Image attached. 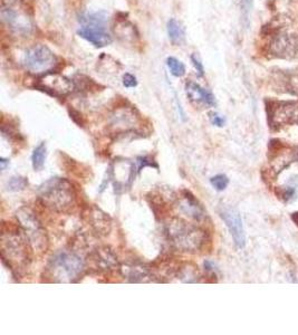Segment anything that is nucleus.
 I'll list each match as a JSON object with an SVG mask.
<instances>
[{"label": "nucleus", "mask_w": 298, "mask_h": 335, "mask_svg": "<svg viewBox=\"0 0 298 335\" xmlns=\"http://www.w3.org/2000/svg\"><path fill=\"white\" fill-rule=\"evenodd\" d=\"M167 29H168L169 38L171 43L174 44V45H180V44L185 42L186 31L180 22H177L176 19H174V18H171V19L168 22Z\"/></svg>", "instance_id": "obj_18"}, {"label": "nucleus", "mask_w": 298, "mask_h": 335, "mask_svg": "<svg viewBox=\"0 0 298 335\" xmlns=\"http://www.w3.org/2000/svg\"><path fill=\"white\" fill-rule=\"evenodd\" d=\"M140 115L132 107H118L110 116V128L114 133H128L134 131L140 124Z\"/></svg>", "instance_id": "obj_11"}, {"label": "nucleus", "mask_w": 298, "mask_h": 335, "mask_svg": "<svg viewBox=\"0 0 298 335\" xmlns=\"http://www.w3.org/2000/svg\"><path fill=\"white\" fill-rule=\"evenodd\" d=\"M0 163H2V170H5L6 166L9 163V161L7 159H5V157H2V159H0Z\"/></svg>", "instance_id": "obj_32"}, {"label": "nucleus", "mask_w": 298, "mask_h": 335, "mask_svg": "<svg viewBox=\"0 0 298 335\" xmlns=\"http://www.w3.org/2000/svg\"><path fill=\"white\" fill-rule=\"evenodd\" d=\"M268 49L275 57L283 60L295 58L298 54V37L287 31H280L272 36Z\"/></svg>", "instance_id": "obj_10"}, {"label": "nucleus", "mask_w": 298, "mask_h": 335, "mask_svg": "<svg viewBox=\"0 0 298 335\" xmlns=\"http://www.w3.org/2000/svg\"><path fill=\"white\" fill-rule=\"evenodd\" d=\"M166 233L169 243L176 250L191 254L204 248L208 239L204 229L181 218L171 219L166 226Z\"/></svg>", "instance_id": "obj_2"}, {"label": "nucleus", "mask_w": 298, "mask_h": 335, "mask_svg": "<svg viewBox=\"0 0 298 335\" xmlns=\"http://www.w3.org/2000/svg\"><path fill=\"white\" fill-rule=\"evenodd\" d=\"M21 64L31 74L44 75L56 67L57 57L47 46L38 44L25 49Z\"/></svg>", "instance_id": "obj_7"}, {"label": "nucleus", "mask_w": 298, "mask_h": 335, "mask_svg": "<svg viewBox=\"0 0 298 335\" xmlns=\"http://www.w3.org/2000/svg\"><path fill=\"white\" fill-rule=\"evenodd\" d=\"M88 262L93 264V267L104 273H110L120 268L116 255L109 247H100L95 249L88 256Z\"/></svg>", "instance_id": "obj_15"}, {"label": "nucleus", "mask_w": 298, "mask_h": 335, "mask_svg": "<svg viewBox=\"0 0 298 335\" xmlns=\"http://www.w3.org/2000/svg\"><path fill=\"white\" fill-rule=\"evenodd\" d=\"M36 88L56 97H65L75 88L73 82L58 73L49 72L44 74L38 81Z\"/></svg>", "instance_id": "obj_9"}, {"label": "nucleus", "mask_w": 298, "mask_h": 335, "mask_svg": "<svg viewBox=\"0 0 298 335\" xmlns=\"http://www.w3.org/2000/svg\"><path fill=\"white\" fill-rule=\"evenodd\" d=\"M176 202L179 210L188 218L194 221H199V223L206 219L207 212L205 208L202 207L199 200L190 191H181L179 197L176 198Z\"/></svg>", "instance_id": "obj_14"}, {"label": "nucleus", "mask_w": 298, "mask_h": 335, "mask_svg": "<svg viewBox=\"0 0 298 335\" xmlns=\"http://www.w3.org/2000/svg\"><path fill=\"white\" fill-rule=\"evenodd\" d=\"M188 98L195 105L213 106L215 104L214 96L206 88L194 82H188L186 86Z\"/></svg>", "instance_id": "obj_16"}, {"label": "nucleus", "mask_w": 298, "mask_h": 335, "mask_svg": "<svg viewBox=\"0 0 298 335\" xmlns=\"http://www.w3.org/2000/svg\"><path fill=\"white\" fill-rule=\"evenodd\" d=\"M242 3V8H243V14L245 16L246 19H249V15L252 9V5H253V0H240Z\"/></svg>", "instance_id": "obj_27"}, {"label": "nucleus", "mask_w": 298, "mask_h": 335, "mask_svg": "<svg viewBox=\"0 0 298 335\" xmlns=\"http://www.w3.org/2000/svg\"><path fill=\"white\" fill-rule=\"evenodd\" d=\"M17 219L25 236L28 239L31 248L38 252L46 251L48 247V237L45 228L29 208L23 207L17 211Z\"/></svg>", "instance_id": "obj_8"}, {"label": "nucleus", "mask_w": 298, "mask_h": 335, "mask_svg": "<svg viewBox=\"0 0 298 335\" xmlns=\"http://www.w3.org/2000/svg\"><path fill=\"white\" fill-rule=\"evenodd\" d=\"M115 33L118 35L120 38H124L125 42L128 41H134V37L137 36L135 27L129 22H118L117 27L115 28Z\"/></svg>", "instance_id": "obj_20"}, {"label": "nucleus", "mask_w": 298, "mask_h": 335, "mask_svg": "<svg viewBox=\"0 0 298 335\" xmlns=\"http://www.w3.org/2000/svg\"><path fill=\"white\" fill-rule=\"evenodd\" d=\"M21 225L4 223L0 237V251L5 264L12 273L21 274L29 266L30 263V244L27 238L22 236Z\"/></svg>", "instance_id": "obj_1"}, {"label": "nucleus", "mask_w": 298, "mask_h": 335, "mask_svg": "<svg viewBox=\"0 0 298 335\" xmlns=\"http://www.w3.org/2000/svg\"><path fill=\"white\" fill-rule=\"evenodd\" d=\"M287 85H288V91L298 94V71L290 73L287 77Z\"/></svg>", "instance_id": "obj_26"}, {"label": "nucleus", "mask_w": 298, "mask_h": 335, "mask_svg": "<svg viewBox=\"0 0 298 335\" xmlns=\"http://www.w3.org/2000/svg\"><path fill=\"white\" fill-rule=\"evenodd\" d=\"M85 263L73 250H59L49 259L45 276L50 282L74 283L83 276Z\"/></svg>", "instance_id": "obj_4"}, {"label": "nucleus", "mask_w": 298, "mask_h": 335, "mask_svg": "<svg viewBox=\"0 0 298 335\" xmlns=\"http://www.w3.org/2000/svg\"><path fill=\"white\" fill-rule=\"evenodd\" d=\"M47 149L45 142H42L38 144L34 149V152L31 154V163H33V168L36 171H41V170L45 166Z\"/></svg>", "instance_id": "obj_19"}, {"label": "nucleus", "mask_w": 298, "mask_h": 335, "mask_svg": "<svg viewBox=\"0 0 298 335\" xmlns=\"http://www.w3.org/2000/svg\"><path fill=\"white\" fill-rule=\"evenodd\" d=\"M177 275L185 283H194L198 282V270L195 267H189V266H181L177 270Z\"/></svg>", "instance_id": "obj_22"}, {"label": "nucleus", "mask_w": 298, "mask_h": 335, "mask_svg": "<svg viewBox=\"0 0 298 335\" xmlns=\"http://www.w3.org/2000/svg\"><path fill=\"white\" fill-rule=\"evenodd\" d=\"M2 21L11 33L17 36L28 37L34 33L35 24L28 10L18 0H2Z\"/></svg>", "instance_id": "obj_6"}, {"label": "nucleus", "mask_w": 298, "mask_h": 335, "mask_svg": "<svg viewBox=\"0 0 298 335\" xmlns=\"http://www.w3.org/2000/svg\"><path fill=\"white\" fill-rule=\"evenodd\" d=\"M109 18L104 11L86 12L80 17L78 35L95 47H104L112 43L107 28Z\"/></svg>", "instance_id": "obj_5"}, {"label": "nucleus", "mask_w": 298, "mask_h": 335, "mask_svg": "<svg viewBox=\"0 0 298 335\" xmlns=\"http://www.w3.org/2000/svg\"><path fill=\"white\" fill-rule=\"evenodd\" d=\"M205 269L207 271H212V270H214V264L212 262H209V261L205 262Z\"/></svg>", "instance_id": "obj_31"}, {"label": "nucleus", "mask_w": 298, "mask_h": 335, "mask_svg": "<svg viewBox=\"0 0 298 335\" xmlns=\"http://www.w3.org/2000/svg\"><path fill=\"white\" fill-rule=\"evenodd\" d=\"M123 85L128 88L135 87L137 85V81H136L135 76H133L132 74L126 73L123 76Z\"/></svg>", "instance_id": "obj_28"}, {"label": "nucleus", "mask_w": 298, "mask_h": 335, "mask_svg": "<svg viewBox=\"0 0 298 335\" xmlns=\"http://www.w3.org/2000/svg\"><path fill=\"white\" fill-rule=\"evenodd\" d=\"M88 219L93 228L100 235H107L111 229V219L105 212L93 207L88 214Z\"/></svg>", "instance_id": "obj_17"}, {"label": "nucleus", "mask_w": 298, "mask_h": 335, "mask_svg": "<svg viewBox=\"0 0 298 335\" xmlns=\"http://www.w3.org/2000/svg\"><path fill=\"white\" fill-rule=\"evenodd\" d=\"M191 62H192V64L195 68V71L198 72L199 74V76H204V74H205V69H204V65H202V63L199 61V58L196 57L195 55H192L191 56Z\"/></svg>", "instance_id": "obj_29"}, {"label": "nucleus", "mask_w": 298, "mask_h": 335, "mask_svg": "<svg viewBox=\"0 0 298 335\" xmlns=\"http://www.w3.org/2000/svg\"><path fill=\"white\" fill-rule=\"evenodd\" d=\"M220 217L226 223V226L229 229L234 244H236L239 249L245 247L246 244V237H245V230L243 226V220L240 217L239 212L230 207H225L220 210Z\"/></svg>", "instance_id": "obj_12"}, {"label": "nucleus", "mask_w": 298, "mask_h": 335, "mask_svg": "<svg viewBox=\"0 0 298 335\" xmlns=\"http://www.w3.org/2000/svg\"><path fill=\"white\" fill-rule=\"evenodd\" d=\"M137 171L138 172H141V170L145 167H153L155 169H157V164L154 162V160L152 159L151 156H148V155H145V156H138L137 157Z\"/></svg>", "instance_id": "obj_25"}, {"label": "nucleus", "mask_w": 298, "mask_h": 335, "mask_svg": "<svg viewBox=\"0 0 298 335\" xmlns=\"http://www.w3.org/2000/svg\"><path fill=\"white\" fill-rule=\"evenodd\" d=\"M210 121L213 125L219 126V128L224 126L225 124V119L221 115H219L218 113H210Z\"/></svg>", "instance_id": "obj_30"}, {"label": "nucleus", "mask_w": 298, "mask_h": 335, "mask_svg": "<svg viewBox=\"0 0 298 335\" xmlns=\"http://www.w3.org/2000/svg\"><path fill=\"white\" fill-rule=\"evenodd\" d=\"M167 65L170 69L171 74L175 77H182L186 74V66L183 63L175 57H169L167 60Z\"/></svg>", "instance_id": "obj_23"}, {"label": "nucleus", "mask_w": 298, "mask_h": 335, "mask_svg": "<svg viewBox=\"0 0 298 335\" xmlns=\"http://www.w3.org/2000/svg\"><path fill=\"white\" fill-rule=\"evenodd\" d=\"M28 186V180L27 178L22 175H15L11 176L9 181L7 182V190L11 192H17V191H22L25 188H27Z\"/></svg>", "instance_id": "obj_21"}, {"label": "nucleus", "mask_w": 298, "mask_h": 335, "mask_svg": "<svg viewBox=\"0 0 298 335\" xmlns=\"http://www.w3.org/2000/svg\"><path fill=\"white\" fill-rule=\"evenodd\" d=\"M270 124L274 128H280L283 125L298 123V103H280L271 107Z\"/></svg>", "instance_id": "obj_13"}, {"label": "nucleus", "mask_w": 298, "mask_h": 335, "mask_svg": "<svg viewBox=\"0 0 298 335\" xmlns=\"http://www.w3.org/2000/svg\"><path fill=\"white\" fill-rule=\"evenodd\" d=\"M210 182L212 187L218 191H223L229 185V179L227 178V175L225 174H218L213 176V178L210 179Z\"/></svg>", "instance_id": "obj_24"}, {"label": "nucleus", "mask_w": 298, "mask_h": 335, "mask_svg": "<svg viewBox=\"0 0 298 335\" xmlns=\"http://www.w3.org/2000/svg\"><path fill=\"white\" fill-rule=\"evenodd\" d=\"M38 199L48 209L56 212H67L76 201V191L71 181L52 178L44 182L37 190Z\"/></svg>", "instance_id": "obj_3"}]
</instances>
